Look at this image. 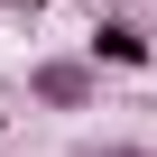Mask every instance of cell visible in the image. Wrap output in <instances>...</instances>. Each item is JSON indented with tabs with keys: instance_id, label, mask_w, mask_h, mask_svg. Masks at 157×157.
Instances as JSON below:
<instances>
[{
	"instance_id": "cell-1",
	"label": "cell",
	"mask_w": 157,
	"mask_h": 157,
	"mask_svg": "<svg viewBox=\"0 0 157 157\" xmlns=\"http://www.w3.org/2000/svg\"><path fill=\"white\" fill-rule=\"evenodd\" d=\"M93 93H102V74L83 56H37L28 65V102L37 111H93Z\"/></svg>"
},
{
	"instance_id": "cell-2",
	"label": "cell",
	"mask_w": 157,
	"mask_h": 157,
	"mask_svg": "<svg viewBox=\"0 0 157 157\" xmlns=\"http://www.w3.org/2000/svg\"><path fill=\"white\" fill-rule=\"evenodd\" d=\"M83 65H93V74H102V65H148V37H139L129 19H102V28H93V56H83Z\"/></svg>"
},
{
	"instance_id": "cell-3",
	"label": "cell",
	"mask_w": 157,
	"mask_h": 157,
	"mask_svg": "<svg viewBox=\"0 0 157 157\" xmlns=\"http://www.w3.org/2000/svg\"><path fill=\"white\" fill-rule=\"evenodd\" d=\"M102 157H157V148H102Z\"/></svg>"
}]
</instances>
